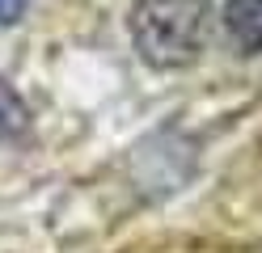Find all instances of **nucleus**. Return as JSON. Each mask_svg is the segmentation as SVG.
I'll return each mask as SVG.
<instances>
[{
  "label": "nucleus",
  "mask_w": 262,
  "mask_h": 253,
  "mask_svg": "<svg viewBox=\"0 0 262 253\" xmlns=\"http://www.w3.org/2000/svg\"><path fill=\"white\" fill-rule=\"evenodd\" d=\"M224 30L237 51H262V0H224Z\"/></svg>",
  "instance_id": "2"
},
{
  "label": "nucleus",
  "mask_w": 262,
  "mask_h": 253,
  "mask_svg": "<svg viewBox=\"0 0 262 253\" xmlns=\"http://www.w3.org/2000/svg\"><path fill=\"white\" fill-rule=\"evenodd\" d=\"M30 9V0H0V26H17Z\"/></svg>",
  "instance_id": "4"
},
{
  "label": "nucleus",
  "mask_w": 262,
  "mask_h": 253,
  "mask_svg": "<svg viewBox=\"0 0 262 253\" xmlns=\"http://www.w3.org/2000/svg\"><path fill=\"white\" fill-rule=\"evenodd\" d=\"M207 17L211 0H136L127 26L140 59L169 72L194 63L207 38Z\"/></svg>",
  "instance_id": "1"
},
{
  "label": "nucleus",
  "mask_w": 262,
  "mask_h": 253,
  "mask_svg": "<svg viewBox=\"0 0 262 253\" xmlns=\"http://www.w3.org/2000/svg\"><path fill=\"white\" fill-rule=\"evenodd\" d=\"M30 131V106L9 80H0V144H13Z\"/></svg>",
  "instance_id": "3"
}]
</instances>
